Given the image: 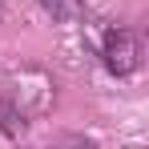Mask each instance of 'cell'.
Wrapping results in <instances>:
<instances>
[{
	"mask_svg": "<svg viewBox=\"0 0 149 149\" xmlns=\"http://www.w3.org/2000/svg\"><path fill=\"white\" fill-rule=\"evenodd\" d=\"M97 56L105 65L109 77H133L145 61V45H141V32L129 24H109L101 32V45H97Z\"/></svg>",
	"mask_w": 149,
	"mask_h": 149,
	"instance_id": "1",
	"label": "cell"
},
{
	"mask_svg": "<svg viewBox=\"0 0 149 149\" xmlns=\"http://www.w3.org/2000/svg\"><path fill=\"white\" fill-rule=\"evenodd\" d=\"M56 24H77L85 20V0H36Z\"/></svg>",
	"mask_w": 149,
	"mask_h": 149,
	"instance_id": "2",
	"label": "cell"
},
{
	"mask_svg": "<svg viewBox=\"0 0 149 149\" xmlns=\"http://www.w3.org/2000/svg\"><path fill=\"white\" fill-rule=\"evenodd\" d=\"M24 129H28L24 113H20L12 101H0V133H8V137H20Z\"/></svg>",
	"mask_w": 149,
	"mask_h": 149,
	"instance_id": "3",
	"label": "cell"
},
{
	"mask_svg": "<svg viewBox=\"0 0 149 149\" xmlns=\"http://www.w3.org/2000/svg\"><path fill=\"white\" fill-rule=\"evenodd\" d=\"M73 149H93V141H73Z\"/></svg>",
	"mask_w": 149,
	"mask_h": 149,
	"instance_id": "4",
	"label": "cell"
},
{
	"mask_svg": "<svg viewBox=\"0 0 149 149\" xmlns=\"http://www.w3.org/2000/svg\"><path fill=\"white\" fill-rule=\"evenodd\" d=\"M0 16H4V0H0Z\"/></svg>",
	"mask_w": 149,
	"mask_h": 149,
	"instance_id": "5",
	"label": "cell"
},
{
	"mask_svg": "<svg viewBox=\"0 0 149 149\" xmlns=\"http://www.w3.org/2000/svg\"><path fill=\"white\" fill-rule=\"evenodd\" d=\"M137 149H141V145H137Z\"/></svg>",
	"mask_w": 149,
	"mask_h": 149,
	"instance_id": "6",
	"label": "cell"
}]
</instances>
